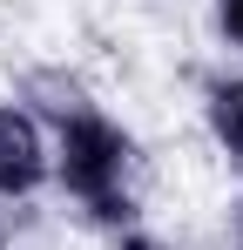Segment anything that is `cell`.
Masks as SVG:
<instances>
[{
	"mask_svg": "<svg viewBox=\"0 0 243 250\" xmlns=\"http://www.w3.org/2000/svg\"><path fill=\"white\" fill-rule=\"evenodd\" d=\"M47 135H54V189L88 223H101L108 237L128 230V223H142V209H135V135L101 102L61 115Z\"/></svg>",
	"mask_w": 243,
	"mask_h": 250,
	"instance_id": "6da1fadb",
	"label": "cell"
},
{
	"mask_svg": "<svg viewBox=\"0 0 243 250\" xmlns=\"http://www.w3.org/2000/svg\"><path fill=\"white\" fill-rule=\"evenodd\" d=\"M54 183V135L34 108L0 102V203H34Z\"/></svg>",
	"mask_w": 243,
	"mask_h": 250,
	"instance_id": "7a4b0ae2",
	"label": "cell"
},
{
	"mask_svg": "<svg viewBox=\"0 0 243 250\" xmlns=\"http://www.w3.org/2000/svg\"><path fill=\"white\" fill-rule=\"evenodd\" d=\"M202 128L223 149V163L243 176V75H209L202 82Z\"/></svg>",
	"mask_w": 243,
	"mask_h": 250,
	"instance_id": "3957f363",
	"label": "cell"
},
{
	"mask_svg": "<svg viewBox=\"0 0 243 250\" xmlns=\"http://www.w3.org/2000/svg\"><path fill=\"white\" fill-rule=\"evenodd\" d=\"M209 14H216V34L230 41V54H243V0H209Z\"/></svg>",
	"mask_w": 243,
	"mask_h": 250,
	"instance_id": "277c9868",
	"label": "cell"
},
{
	"mask_svg": "<svg viewBox=\"0 0 243 250\" xmlns=\"http://www.w3.org/2000/svg\"><path fill=\"white\" fill-rule=\"evenodd\" d=\"M223 237H230V250H243V189L230 196V209H223Z\"/></svg>",
	"mask_w": 243,
	"mask_h": 250,
	"instance_id": "5b68a950",
	"label": "cell"
}]
</instances>
